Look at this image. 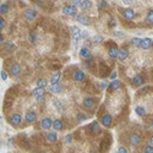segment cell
Listing matches in <instances>:
<instances>
[{
    "label": "cell",
    "instance_id": "6da1fadb",
    "mask_svg": "<svg viewBox=\"0 0 153 153\" xmlns=\"http://www.w3.org/2000/svg\"><path fill=\"white\" fill-rule=\"evenodd\" d=\"M44 94H45V90L41 87H36L34 90H32V96L36 98L37 102H43L44 100Z\"/></svg>",
    "mask_w": 153,
    "mask_h": 153
},
{
    "label": "cell",
    "instance_id": "7a4b0ae2",
    "mask_svg": "<svg viewBox=\"0 0 153 153\" xmlns=\"http://www.w3.org/2000/svg\"><path fill=\"white\" fill-rule=\"evenodd\" d=\"M62 12L68 16H71V17H76L77 16V6L75 5H65L62 7Z\"/></svg>",
    "mask_w": 153,
    "mask_h": 153
},
{
    "label": "cell",
    "instance_id": "3957f363",
    "mask_svg": "<svg viewBox=\"0 0 153 153\" xmlns=\"http://www.w3.org/2000/svg\"><path fill=\"white\" fill-rule=\"evenodd\" d=\"M9 121L12 126H19L22 121V117H21V114L19 113H14V114H11L10 118H9Z\"/></svg>",
    "mask_w": 153,
    "mask_h": 153
},
{
    "label": "cell",
    "instance_id": "277c9868",
    "mask_svg": "<svg viewBox=\"0 0 153 153\" xmlns=\"http://www.w3.org/2000/svg\"><path fill=\"white\" fill-rule=\"evenodd\" d=\"M71 34H72V38H74V41L76 43L82 39V32L77 26H72L71 27Z\"/></svg>",
    "mask_w": 153,
    "mask_h": 153
},
{
    "label": "cell",
    "instance_id": "5b68a950",
    "mask_svg": "<svg viewBox=\"0 0 153 153\" xmlns=\"http://www.w3.org/2000/svg\"><path fill=\"white\" fill-rule=\"evenodd\" d=\"M82 104H83L85 108L91 110V109H93L96 107V99L93 97H85L83 100H82Z\"/></svg>",
    "mask_w": 153,
    "mask_h": 153
},
{
    "label": "cell",
    "instance_id": "8992f818",
    "mask_svg": "<svg viewBox=\"0 0 153 153\" xmlns=\"http://www.w3.org/2000/svg\"><path fill=\"white\" fill-rule=\"evenodd\" d=\"M72 79H74V81H76V82H82V81L86 79V74H85L83 70L79 69V70H76V71L72 74Z\"/></svg>",
    "mask_w": 153,
    "mask_h": 153
},
{
    "label": "cell",
    "instance_id": "52a82bcc",
    "mask_svg": "<svg viewBox=\"0 0 153 153\" xmlns=\"http://www.w3.org/2000/svg\"><path fill=\"white\" fill-rule=\"evenodd\" d=\"M25 120H26V123H28V124L36 123V120H37V114H36V111H33V110H27L26 114H25Z\"/></svg>",
    "mask_w": 153,
    "mask_h": 153
},
{
    "label": "cell",
    "instance_id": "ba28073f",
    "mask_svg": "<svg viewBox=\"0 0 153 153\" xmlns=\"http://www.w3.org/2000/svg\"><path fill=\"white\" fill-rule=\"evenodd\" d=\"M119 48L115 45V44H111V47L108 48V55L110 59H115L119 56Z\"/></svg>",
    "mask_w": 153,
    "mask_h": 153
},
{
    "label": "cell",
    "instance_id": "9c48e42d",
    "mask_svg": "<svg viewBox=\"0 0 153 153\" xmlns=\"http://www.w3.org/2000/svg\"><path fill=\"white\" fill-rule=\"evenodd\" d=\"M140 143H141V135L137 134V132L131 134V136H130V145L136 147V146H140Z\"/></svg>",
    "mask_w": 153,
    "mask_h": 153
},
{
    "label": "cell",
    "instance_id": "30bf717a",
    "mask_svg": "<svg viewBox=\"0 0 153 153\" xmlns=\"http://www.w3.org/2000/svg\"><path fill=\"white\" fill-rule=\"evenodd\" d=\"M152 42L153 39L152 38H142V41H141V44H140V48H141L142 50H148L149 48H152Z\"/></svg>",
    "mask_w": 153,
    "mask_h": 153
},
{
    "label": "cell",
    "instance_id": "8fae6325",
    "mask_svg": "<svg viewBox=\"0 0 153 153\" xmlns=\"http://www.w3.org/2000/svg\"><path fill=\"white\" fill-rule=\"evenodd\" d=\"M111 123H113V118H111L110 114H104V115L100 118V124L105 127H110Z\"/></svg>",
    "mask_w": 153,
    "mask_h": 153
},
{
    "label": "cell",
    "instance_id": "7c38bea8",
    "mask_svg": "<svg viewBox=\"0 0 153 153\" xmlns=\"http://www.w3.org/2000/svg\"><path fill=\"white\" fill-rule=\"evenodd\" d=\"M48 90H49L50 93L58 94V93H60V92L62 91V85H60V83H50V86H49Z\"/></svg>",
    "mask_w": 153,
    "mask_h": 153
},
{
    "label": "cell",
    "instance_id": "4fadbf2b",
    "mask_svg": "<svg viewBox=\"0 0 153 153\" xmlns=\"http://www.w3.org/2000/svg\"><path fill=\"white\" fill-rule=\"evenodd\" d=\"M80 56H81L82 59H85V60L92 58V54H91L90 48H87V47H81V49H80Z\"/></svg>",
    "mask_w": 153,
    "mask_h": 153
},
{
    "label": "cell",
    "instance_id": "5bb4252c",
    "mask_svg": "<svg viewBox=\"0 0 153 153\" xmlns=\"http://www.w3.org/2000/svg\"><path fill=\"white\" fill-rule=\"evenodd\" d=\"M53 123H54V120H52L50 118H44L41 123L42 130H49L50 127H53Z\"/></svg>",
    "mask_w": 153,
    "mask_h": 153
},
{
    "label": "cell",
    "instance_id": "9a60e30c",
    "mask_svg": "<svg viewBox=\"0 0 153 153\" xmlns=\"http://www.w3.org/2000/svg\"><path fill=\"white\" fill-rule=\"evenodd\" d=\"M21 74V65L19 62H14L10 68V75L11 76H17Z\"/></svg>",
    "mask_w": 153,
    "mask_h": 153
},
{
    "label": "cell",
    "instance_id": "2e32d148",
    "mask_svg": "<svg viewBox=\"0 0 153 153\" xmlns=\"http://www.w3.org/2000/svg\"><path fill=\"white\" fill-rule=\"evenodd\" d=\"M120 86H121V82L120 81L114 80V81H111L108 85V90H109V92H115V91H118L119 88H120Z\"/></svg>",
    "mask_w": 153,
    "mask_h": 153
},
{
    "label": "cell",
    "instance_id": "e0dca14e",
    "mask_svg": "<svg viewBox=\"0 0 153 153\" xmlns=\"http://www.w3.org/2000/svg\"><path fill=\"white\" fill-rule=\"evenodd\" d=\"M45 138H47V141H48L49 143L56 142V141H58V134H56V131H49V132L47 134Z\"/></svg>",
    "mask_w": 153,
    "mask_h": 153
},
{
    "label": "cell",
    "instance_id": "ac0fdd59",
    "mask_svg": "<svg viewBox=\"0 0 153 153\" xmlns=\"http://www.w3.org/2000/svg\"><path fill=\"white\" fill-rule=\"evenodd\" d=\"M36 17H37V11L33 9H28V10H26V12H25V19L28 20V21H32Z\"/></svg>",
    "mask_w": 153,
    "mask_h": 153
},
{
    "label": "cell",
    "instance_id": "d6986e66",
    "mask_svg": "<svg viewBox=\"0 0 153 153\" xmlns=\"http://www.w3.org/2000/svg\"><path fill=\"white\" fill-rule=\"evenodd\" d=\"M135 10L134 9H125L123 11V16L126 19V20H132L135 17Z\"/></svg>",
    "mask_w": 153,
    "mask_h": 153
},
{
    "label": "cell",
    "instance_id": "ffe728a7",
    "mask_svg": "<svg viewBox=\"0 0 153 153\" xmlns=\"http://www.w3.org/2000/svg\"><path fill=\"white\" fill-rule=\"evenodd\" d=\"M127 58H129V50H127L125 47H123V48H120V50H119V56H118V59L120 60V61H124V60H126Z\"/></svg>",
    "mask_w": 153,
    "mask_h": 153
},
{
    "label": "cell",
    "instance_id": "44dd1931",
    "mask_svg": "<svg viewBox=\"0 0 153 153\" xmlns=\"http://www.w3.org/2000/svg\"><path fill=\"white\" fill-rule=\"evenodd\" d=\"M76 21L79 23H81L82 26H90V21H88V17L85 15H77L76 16Z\"/></svg>",
    "mask_w": 153,
    "mask_h": 153
},
{
    "label": "cell",
    "instance_id": "7402d4cb",
    "mask_svg": "<svg viewBox=\"0 0 153 153\" xmlns=\"http://www.w3.org/2000/svg\"><path fill=\"white\" fill-rule=\"evenodd\" d=\"M132 83H134L135 86H137V87L142 86V85H143V77H142L141 75H135L134 79H132Z\"/></svg>",
    "mask_w": 153,
    "mask_h": 153
},
{
    "label": "cell",
    "instance_id": "603a6c76",
    "mask_svg": "<svg viewBox=\"0 0 153 153\" xmlns=\"http://www.w3.org/2000/svg\"><path fill=\"white\" fill-rule=\"evenodd\" d=\"M60 79H61V72H60V71H56V72H54V74L52 75L50 83H59Z\"/></svg>",
    "mask_w": 153,
    "mask_h": 153
},
{
    "label": "cell",
    "instance_id": "cb8c5ba5",
    "mask_svg": "<svg viewBox=\"0 0 153 153\" xmlns=\"http://www.w3.org/2000/svg\"><path fill=\"white\" fill-rule=\"evenodd\" d=\"M62 127H64V123H62L60 119L54 120V123H53V129H54L55 131H60V130H62Z\"/></svg>",
    "mask_w": 153,
    "mask_h": 153
},
{
    "label": "cell",
    "instance_id": "d4e9b609",
    "mask_svg": "<svg viewBox=\"0 0 153 153\" xmlns=\"http://www.w3.org/2000/svg\"><path fill=\"white\" fill-rule=\"evenodd\" d=\"M79 7H81L82 10H91V7H92V1H91V0H83Z\"/></svg>",
    "mask_w": 153,
    "mask_h": 153
},
{
    "label": "cell",
    "instance_id": "484cf974",
    "mask_svg": "<svg viewBox=\"0 0 153 153\" xmlns=\"http://www.w3.org/2000/svg\"><path fill=\"white\" fill-rule=\"evenodd\" d=\"M54 107L56 108V110L59 113H64V111H65V107H64V104L61 103L60 100H58V99L54 100Z\"/></svg>",
    "mask_w": 153,
    "mask_h": 153
},
{
    "label": "cell",
    "instance_id": "4316f807",
    "mask_svg": "<svg viewBox=\"0 0 153 153\" xmlns=\"http://www.w3.org/2000/svg\"><path fill=\"white\" fill-rule=\"evenodd\" d=\"M136 114L140 117V118H143V117H146V109L143 108V107H141V105H138V107H136Z\"/></svg>",
    "mask_w": 153,
    "mask_h": 153
},
{
    "label": "cell",
    "instance_id": "83f0119b",
    "mask_svg": "<svg viewBox=\"0 0 153 153\" xmlns=\"http://www.w3.org/2000/svg\"><path fill=\"white\" fill-rule=\"evenodd\" d=\"M37 87H41V88H45L47 86H48V82H47V80L45 79H39L37 81Z\"/></svg>",
    "mask_w": 153,
    "mask_h": 153
},
{
    "label": "cell",
    "instance_id": "f1b7e54d",
    "mask_svg": "<svg viewBox=\"0 0 153 153\" xmlns=\"http://www.w3.org/2000/svg\"><path fill=\"white\" fill-rule=\"evenodd\" d=\"M146 20H147V22H149V23H153V10H152V9H149V10L147 11Z\"/></svg>",
    "mask_w": 153,
    "mask_h": 153
},
{
    "label": "cell",
    "instance_id": "f546056e",
    "mask_svg": "<svg viewBox=\"0 0 153 153\" xmlns=\"http://www.w3.org/2000/svg\"><path fill=\"white\" fill-rule=\"evenodd\" d=\"M76 118H77V120L79 121H85V120H87L88 119V117L86 115V114L85 113H77V115H76Z\"/></svg>",
    "mask_w": 153,
    "mask_h": 153
},
{
    "label": "cell",
    "instance_id": "4dcf8cb0",
    "mask_svg": "<svg viewBox=\"0 0 153 153\" xmlns=\"http://www.w3.org/2000/svg\"><path fill=\"white\" fill-rule=\"evenodd\" d=\"M98 9L99 10L107 9V1H105V0H98Z\"/></svg>",
    "mask_w": 153,
    "mask_h": 153
},
{
    "label": "cell",
    "instance_id": "1f68e13d",
    "mask_svg": "<svg viewBox=\"0 0 153 153\" xmlns=\"http://www.w3.org/2000/svg\"><path fill=\"white\" fill-rule=\"evenodd\" d=\"M0 12H1V15H5L9 12V6L7 4H1V6H0Z\"/></svg>",
    "mask_w": 153,
    "mask_h": 153
},
{
    "label": "cell",
    "instance_id": "d6a6232c",
    "mask_svg": "<svg viewBox=\"0 0 153 153\" xmlns=\"http://www.w3.org/2000/svg\"><path fill=\"white\" fill-rule=\"evenodd\" d=\"M141 41H142V39H140L138 37H134L132 39H131V43H132L135 47H138V48H140V44H141Z\"/></svg>",
    "mask_w": 153,
    "mask_h": 153
},
{
    "label": "cell",
    "instance_id": "836d02e7",
    "mask_svg": "<svg viewBox=\"0 0 153 153\" xmlns=\"http://www.w3.org/2000/svg\"><path fill=\"white\" fill-rule=\"evenodd\" d=\"M93 42H94V43H102V42H103V37L99 36V34L94 36V37H93Z\"/></svg>",
    "mask_w": 153,
    "mask_h": 153
},
{
    "label": "cell",
    "instance_id": "e575fe53",
    "mask_svg": "<svg viewBox=\"0 0 153 153\" xmlns=\"http://www.w3.org/2000/svg\"><path fill=\"white\" fill-rule=\"evenodd\" d=\"M143 153H153V146L152 145H148L143 148Z\"/></svg>",
    "mask_w": 153,
    "mask_h": 153
},
{
    "label": "cell",
    "instance_id": "d590c367",
    "mask_svg": "<svg viewBox=\"0 0 153 153\" xmlns=\"http://www.w3.org/2000/svg\"><path fill=\"white\" fill-rule=\"evenodd\" d=\"M117 153H129V152H127V149H126L125 147L119 146V147H118V149H117Z\"/></svg>",
    "mask_w": 153,
    "mask_h": 153
},
{
    "label": "cell",
    "instance_id": "8d00e7d4",
    "mask_svg": "<svg viewBox=\"0 0 153 153\" xmlns=\"http://www.w3.org/2000/svg\"><path fill=\"white\" fill-rule=\"evenodd\" d=\"M0 76H1V80L3 81H6L7 80V72L5 70H1V74H0Z\"/></svg>",
    "mask_w": 153,
    "mask_h": 153
},
{
    "label": "cell",
    "instance_id": "74e56055",
    "mask_svg": "<svg viewBox=\"0 0 153 153\" xmlns=\"http://www.w3.org/2000/svg\"><path fill=\"white\" fill-rule=\"evenodd\" d=\"M5 26H6V22H5V20L1 17V19H0V30H4Z\"/></svg>",
    "mask_w": 153,
    "mask_h": 153
},
{
    "label": "cell",
    "instance_id": "f35d334b",
    "mask_svg": "<svg viewBox=\"0 0 153 153\" xmlns=\"http://www.w3.org/2000/svg\"><path fill=\"white\" fill-rule=\"evenodd\" d=\"M71 1H72V5H75V6H80L83 0H71Z\"/></svg>",
    "mask_w": 153,
    "mask_h": 153
},
{
    "label": "cell",
    "instance_id": "ab89813d",
    "mask_svg": "<svg viewBox=\"0 0 153 153\" xmlns=\"http://www.w3.org/2000/svg\"><path fill=\"white\" fill-rule=\"evenodd\" d=\"M36 39H37V36H36L34 33H31V34H30V41H31L32 43H36Z\"/></svg>",
    "mask_w": 153,
    "mask_h": 153
},
{
    "label": "cell",
    "instance_id": "60d3db41",
    "mask_svg": "<svg viewBox=\"0 0 153 153\" xmlns=\"http://www.w3.org/2000/svg\"><path fill=\"white\" fill-rule=\"evenodd\" d=\"M65 142H66V143H71V142H72V136H71V135H68V136L65 137Z\"/></svg>",
    "mask_w": 153,
    "mask_h": 153
},
{
    "label": "cell",
    "instance_id": "b9f144b4",
    "mask_svg": "<svg viewBox=\"0 0 153 153\" xmlns=\"http://www.w3.org/2000/svg\"><path fill=\"white\" fill-rule=\"evenodd\" d=\"M117 72L114 71V72H111V75H110V79H111V81H114V80H117Z\"/></svg>",
    "mask_w": 153,
    "mask_h": 153
},
{
    "label": "cell",
    "instance_id": "7bdbcfd3",
    "mask_svg": "<svg viewBox=\"0 0 153 153\" xmlns=\"http://www.w3.org/2000/svg\"><path fill=\"white\" fill-rule=\"evenodd\" d=\"M100 87H102V90H105V87H107V82L105 81H103L100 83Z\"/></svg>",
    "mask_w": 153,
    "mask_h": 153
},
{
    "label": "cell",
    "instance_id": "ee69618b",
    "mask_svg": "<svg viewBox=\"0 0 153 153\" xmlns=\"http://www.w3.org/2000/svg\"><path fill=\"white\" fill-rule=\"evenodd\" d=\"M124 1V4H126V5H130L131 3H132V0H123Z\"/></svg>",
    "mask_w": 153,
    "mask_h": 153
},
{
    "label": "cell",
    "instance_id": "f6af8a7d",
    "mask_svg": "<svg viewBox=\"0 0 153 153\" xmlns=\"http://www.w3.org/2000/svg\"><path fill=\"white\" fill-rule=\"evenodd\" d=\"M0 43H1V44H3V43H5V38H4V36H3V34L0 36Z\"/></svg>",
    "mask_w": 153,
    "mask_h": 153
},
{
    "label": "cell",
    "instance_id": "bcb514c9",
    "mask_svg": "<svg viewBox=\"0 0 153 153\" xmlns=\"http://www.w3.org/2000/svg\"><path fill=\"white\" fill-rule=\"evenodd\" d=\"M149 145L153 146V136H151V138H149Z\"/></svg>",
    "mask_w": 153,
    "mask_h": 153
},
{
    "label": "cell",
    "instance_id": "7dc6e473",
    "mask_svg": "<svg viewBox=\"0 0 153 153\" xmlns=\"http://www.w3.org/2000/svg\"><path fill=\"white\" fill-rule=\"evenodd\" d=\"M115 34H117V36H123L124 33H123V32H115Z\"/></svg>",
    "mask_w": 153,
    "mask_h": 153
},
{
    "label": "cell",
    "instance_id": "c3c4849f",
    "mask_svg": "<svg viewBox=\"0 0 153 153\" xmlns=\"http://www.w3.org/2000/svg\"><path fill=\"white\" fill-rule=\"evenodd\" d=\"M151 125H152V129H153V120H152V124Z\"/></svg>",
    "mask_w": 153,
    "mask_h": 153
},
{
    "label": "cell",
    "instance_id": "681fc988",
    "mask_svg": "<svg viewBox=\"0 0 153 153\" xmlns=\"http://www.w3.org/2000/svg\"><path fill=\"white\" fill-rule=\"evenodd\" d=\"M152 48H153V42H152Z\"/></svg>",
    "mask_w": 153,
    "mask_h": 153
}]
</instances>
